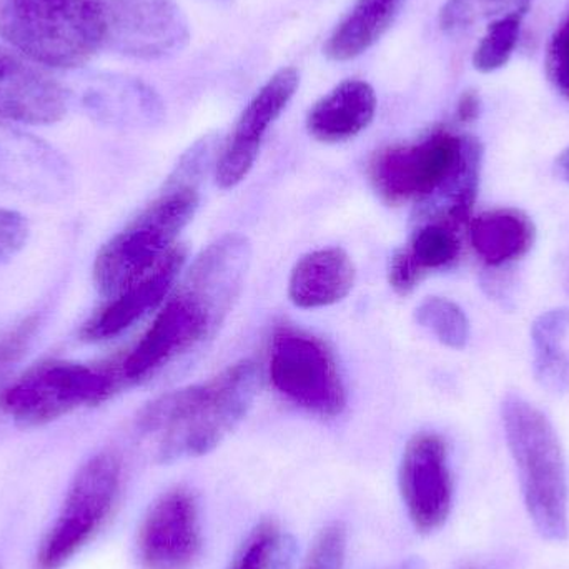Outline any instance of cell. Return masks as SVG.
I'll use <instances>...</instances> for the list:
<instances>
[{
	"label": "cell",
	"mask_w": 569,
	"mask_h": 569,
	"mask_svg": "<svg viewBox=\"0 0 569 569\" xmlns=\"http://www.w3.org/2000/svg\"><path fill=\"white\" fill-rule=\"evenodd\" d=\"M259 387L256 361H237L206 383L157 398L143 408L137 427L152 441L159 463L203 457L242 423Z\"/></svg>",
	"instance_id": "6da1fadb"
},
{
	"label": "cell",
	"mask_w": 569,
	"mask_h": 569,
	"mask_svg": "<svg viewBox=\"0 0 569 569\" xmlns=\"http://www.w3.org/2000/svg\"><path fill=\"white\" fill-rule=\"evenodd\" d=\"M505 435L520 478L525 507L548 541L568 537V481L563 448L550 418L520 395L501 405Z\"/></svg>",
	"instance_id": "7a4b0ae2"
},
{
	"label": "cell",
	"mask_w": 569,
	"mask_h": 569,
	"mask_svg": "<svg viewBox=\"0 0 569 569\" xmlns=\"http://www.w3.org/2000/svg\"><path fill=\"white\" fill-rule=\"evenodd\" d=\"M199 203L196 187L186 183L153 200L97 253V290L110 300L149 277L169 256L180 232L192 222Z\"/></svg>",
	"instance_id": "3957f363"
},
{
	"label": "cell",
	"mask_w": 569,
	"mask_h": 569,
	"mask_svg": "<svg viewBox=\"0 0 569 569\" xmlns=\"http://www.w3.org/2000/svg\"><path fill=\"white\" fill-rule=\"evenodd\" d=\"M122 387L120 361L86 365L47 360L3 388L0 410L20 427H42L80 408L97 407Z\"/></svg>",
	"instance_id": "277c9868"
},
{
	"label": "cell",
	"mask_w": 569,
	"mask_h": 569,
	"mask_svg": "<svg viewBox=\"0 0 569 569\" xmlns=\"http://www.w3.org/2000/svg\"><path fill=\"white\" fill-rule=\"evenodd\" d=\"M0 37L40 67L79 69L102 50L76 0H0Z\"/></svg>",
	"instance_id": "5b68a950"
},
{
	"label": "cell",
	"mask_w": 569,
	"mask_h": 569,
	"mask_svg": "<svg viewBox=\"0 0 569 569\" xmlns=\"http://www.w3.org/2000/svg\"><path fill=\"white\" fill-rule=\"evenodd\" d=\"M230 311L202 288L183 280L139 343L120 360L123 385L150 380L163 367L212 338Z\"/></svg>",
	"instance_id": "8992f818"
},
{
	"label": "cell",
	"mask_w": 569,
	"mask_h": 569,
	"mask_svg": "<svg viewBox=\"0 0 569 569\" xmlns=\"http://www.w3.org/2000/svg\"><path fill=\"white\" fill-rule=\"evenodd\" d=\"M102 49L133 59L159 60L182 52L189 20L176 0H76Z\"/></svg>",
	"instance_id": "52a82bcc"
},
{
	"label": "cell",
	"mask_w": 569,
	"mask_h": 569,
	"mask_svg": "<svg viewBox=\"0 0 569 569\" xmlns=\"http://www.w3.org/2000/svg\"><path fill=\"white\" fill-rule=\"evenodd\" d=\"M122 461L100 451L77 471L56 523L37 553V569H60L102 530L119 500Z\"/></svg>",
	"instance_id": "ba28073f"
},
{
	"label": "cell",
	"mask_w": 569,
	"mask_h": 569,
	"mask_svg": "<svg viewBox=\"0 0 569 569\" xmlns=\"http://www.w3.org/2000/svg\"><path fill=\"white\" fill-rule=\"evenodd\" d=\"M477 140L438 129L420 142L387 147L375 153L368 167L371 186L390 206H418L447 186Z\"/></svg>",
	"instance_id": "9c48e42d"
},
{
	"label": "cell",
	"mask_w": 569,
	"mask_h": 569,
	"mask_svg": "<svg viewBox=\"0 0 569 569\" xmlns=\"http://www.w3.org/2000/svg\"><path fill=\"white\" fill-rule=\"evenodd\" d=\"M270 380L287 400L320 418L338 417L347 405L333 353L323 341L291 327L273 333Z\"/></svg>",
	"instance_id": "30bf717a"
},
{
	"label": "cell",
	"mask_w": 569,
	"mask_h": 569,
	"mask_svg": "<svg viewBox=\"0 0 569 569\" xmlns=\"http://www.w3.org/2000/svg\"><path fill=\"white\" fill-rule=\"evenodd\" d=\"M401 500L418 533L430 535L447 523L453 507V475L448 447L437 433H418L401 457Z\"/></svg>",
	"instance_id": "8fae6325"
},
{
	"label": "cell",
	"mask_w": 569,
	"mask_h": 569,
	"mask_svg": "<svg viewBox=\"0 0 569 569\" xmlns=\"http://www.w3.org/2000/svg\"><path fill=\"white\" fill-rule=\"evenodd\" d=\"M203 535L196 493L176 487L160 495L143 517L137 551L146 569H189L202 553Z\"/></svg>",
	"instance_id": "7c38bea8"
},
{
	"label": "cell",
	"mask_w": 569,
	"mask_h": 569,
	"mask_svg": "<svg viewBox=\"0 0 569 569\" xmlns=\"http://www.w3.org/2000/svg\"><path fill=\"white\" fill-rule=\"evenodd\" d=\"M0 187L52 202L69 192L72 176L52 146L0 120Z\"/></svg>",
	"instance_id": "4fadbf2b"
},
{
	"label": "cell",
	"mask_w": 569,
	"mask_h": 569,
	"mask_svg": "<svg viewBox=\"0 0 569 569\" xmlns=\"http://www.w3.org/2000/svg\"><path fill=\"white\" fill-rule=\"evenodd\" d=\"M298 86V70L284 67L253 97L240 116L222 156L217 160L216 179L219 187L233 189L249 176L256 166L267 130L282 116Z\"/></svg>",
	"instance_id": "5bb4252c"
},
{
	"label": "cell",
	"mask_w": 569,
	"mask_h": 569,
	"mask_svg": "<svg viewBox=\"0 0 569 569\" xmlns=\"http://www.w3.org/2000/svg\"><path fill=\"white\" fill-rule=\"evenodd\" d=\"M69 89L12 47L0 43V120L50 126L66 117Z\"/></svg>",
	"instance_id": "9a60e30c"
},
{
	"label": "cell",
	"mask_w": 569,
	"mask_h": 569,
	"mask_svg": "<svg viewBox=\"0 0 569 569\" xmlns=\"http://www.w3.org/2000/svg\"><path fill=\"white\" fill-rule=\"evenodd\" d=\"M186 250L173 247L160 266L123 293L110 298L106 307L100 308L93 317L80 328L83 341H103L129 330L143 315L162 303L186 263Z\"/></svg>",
	"instance_id": "2e32d148"
},
{
	"label": "cell",
	"mask_w": 569,
	"mask_h": 569,
	"mask_svg": "<svg viewBox=\"0 0 569 569\" xmlns=\"http://www.w3.org/2000/svg\"><path fill=\"white\" fill-rule=\"evenodd\" d=\"M375 112L373 87L363 80H345L315 103L307 117L308 133L318 142H347L370 126Z\"/></svg>",
	"instance_id": "e0dca14e"
},
{
	"label": "cell",
	"mask_w": 569,
	"mask_h": 569,
	"mask_svg": "<svg viewBox=\"0 0 569 569\" xmlns=\"http://www.w3.org/2000/svg\"><path fill=\"white\" fill-rule=\"evenodd\" d=\"M357 279L350 256L338 247L315 250L298 260L288 282V297L298 308H323L343 300Z\"/></svg>",
	"instance_id": "ac0fdd59"
},
{
	"label": "cell",
	"mask_w": 569,
	"mask_h": 569,
	"mask_svg": "<svg viewBox=\"0 0 569 569\" xmlns=\"http://www.w3.org/2000/svg\"><path fill=\"white\" fill-rule=\"evenodd\" d=\"M471 246L487 266L501 267L520 260L537 242L533 220L518 209L481 213L471 222Z\"/></svg>",
	"instance_id": "d6986e66"
},
{
	"label": "cell",
	"mask_w": 569,
	"mask_h": 569,
	"mask_svg": "<svg viewBox=\"0 0 569 569\" xmlns=\"http://www.w3.org/2000/svg\"><path fill=\"white\" fill-rule=\"evenodd\" d=\"M407 0H357L325 46L328 59L347 62L375 46L390 29Z\"/></svg>",
	"instance_id": "ffe728a7"
},
{
	"label": "cell",
	"mask_w": 569,
	"mask_h": 569,
	"mask_svg": "<svg viewBox=\"0 0 569 569\" xmlns=\"http://www.w3.org/2000/svg\"><path fill=\"white\" fill-rule=\"evenodd\" d=\"M69 92L79 96L90 117L107 123L136 122L152 107V92L142 83L106 73L86 77L79 92L70 89Z\"/></svg>",
	"instance_id": "44dd1931"
},
{
	"label": "cell",
	"mask_w": 569,
	"mask_h": 569,
	"mask_svg": "<svg viewBox=\"0 0 569 569\" xmlns=\"http://www.w3.org/2000/svg\"><path fill=\"white\" fill-rule=\"evenodd\" d=\"M569 330V310L555 308L531 325L535 348V375L545 390L555 395L569 391V357L563 348Z\"/></svg>",
	"instance_id": "7402d4cb"
},
{
	"label": "cell",
	"mask_w": 569,
	"mask_h": 569,
	"mask_svg": "<svg viewBox=\"0 0 569 569\" xmlns=\"http://www.w3.org/2000/svg\"><path fill=\"white\" fill-rule=\"evenodd\" d=\"M460 227L441 219L418 220L405 252L421 276L453 266L461 253Z\"/></svg>",
	"instance_id": "603a6c76"
},
{
	"label": "cell",
	"mask_w": 569,
	"mask_h": 569,
	"mask_svg": "<svg viewBox=\"0 0 569 569\" xmlns=\"http://www.w3.org/2000/svg\"><path fill=\"white\" fill-rule=\"evenodd\" d=\"M293 540L276 520H263L247 535L226 569H288Z\"/></svg>",
	"instance_id": "cb8c5ba5"
},
{
	"label": "cell",
	"mask_w": 569,
	"mask_h": 569,
	"mask_svg": "<svg viewBox=\"0 0 569 569\" xmlns=\"http://www.w3.org/2000/svg\"><path fill=\"white\" fill-rule=\"evenodd\" d=\"M527 10L528 6H521L488 26L487 33L475 50L473 66L478 72L491 73L507 66L520 40Z\"/></svg>",
	"instance_id": "d4e9b609"
},
{
	"label": "cell",
	"mask_w": 569,
	"mask_h": 569,
	"mask_svg": "<svg viewBox=\"0 0 569 569\" xmlns=\"http://www.w3.org/2000/svg\"><path fill=\"white\" fill-rule=\"evenodd\" d=\"M415 318L445 347L461 350L470 340V321L455 301L430 297L418 305Z\"/></svg>",
	"instance_id": "484cf974"
},
{
	"label": "cell",
	"mask_w": 569,
	"mask_h": 569,
	"mask_svg": "<svg viewBox=\"0 0 569 569\" xmlns=\"http://www.w3.org/2000/svg\"><path fill=\"white\" fill-rule=\"evenodd\" d=\"M517 0H448L440 12L443 32L458 33L490 17L500 16Z\"/></svg>",
	"instance_id": "4316f807"
},
{
	"label": "cell",
	"mask_w": 569,
	"mask_h": 569,
	"mask_svg": "<svg viewBox=\"0 0 569 569\" xmlns=\"http://www.w3.org/2000/svg\"><path fill=\"white\" fill-rule=\"evenodd\" d=\"M347 528L341 521L327 525L315 538L300 569H345Z\"/></svg>",
	"instance_id": "83f0119b"
},
{
	"label": "cell",
	"mask_w": 569,
	"mask_h": 569,
	"mask_svg": "<svg viewBox=\"0 0 569 569\" xmlns=\"http://www.w3.org/2000/svg\"><path fill=\"white\" fill-rule=\"evenodd\" d=\"M39 315H29L9 330L0 333V375L9 370L13 363H17L26 355L30 345H32L33 337L39 331Z\"/></svg>",
	"instance_id": "f1b7e54d"
},
{
	"label": "cell",
	"mask_w": 569,
	"mask_h": 569,
	"mask_svg": "<svg viewBox=\"0 0 569 569\" xmlns=\"http://www.w3.org/2000/svg\"><path fill=\"white\" fill-rule=\"evenodd\" d=\"M545 63L548 79L569 100V16L551 36Z\"/></svg>",
	"instance_id": "f546056e"
},
{
	"label": "cell",
	"mask_w": 569,
	"mask_h": 569,
	"mask_svg": "<svg viewBox=\"0 0 569 569\" xmlns=\"http://www.w3.org/2000/svg\"><path fill=\"white\" fill-rule=\"evenodd\" d=\"M29 223L16 210L0 209V263L9 262L26 247Z\"/></svg>",
	"instance_id": "4dcf8cb0"
},
{
	"label": "cell",
	"mask_w": 569,
	"mask_h": 569,
	"mask_svg": "<svg viewBox=\"0 0 569 569\" xmlns=\"http://www.w3.org/2000/svg\"><path fill=\"white\" fill-rule=\"evenodd\" d=\"M423 280V276L418 272L417 267L411 262L403 247L398 249L391 256L390 267H388V282L397 293L408 295L417 288V284Z\"/></svg>",
	"instance_id": "1f68e13d"
},
{
	"label": "cell",
	"mask_w": 569,
	"mask_h": 569,
	"mask_svg": "<svg viewBox=\"0 0 569 569\" xmlns=\"http://www.w3.org/2000/svg\"><path fill=\"white\" fill-rule=\"evenodd\" d=\"M481 100L477 90H465L457 106V119L461 123H471L480 117Z\"/></svg>",
	"instance_id": "d6a6232c"
},
{
	"label": "cell",
	"mask_w": 569,
	"mask_h": 569,
	"mask_svg": "<svg viewBox=\"0 0 569 569\" xmlns=\"http://www.w3.org/2000/svg\"><path fill=\"white\" fill-rule=\"evenodd\" d=\"M555 169H557L558 177L569 183V147L558 156Z\"/></svg>",
	"instance_id": "836d02e7"
},
{
	"label": "cell",
	"mask_w": 569,
	"mask_h": 569,
	"mask_svg": "<svg viewBox=\"0 0 569 569\" xmlns=\"http://www.w3.org/2000/svg\"><path fill=\"white\" fill-rule=\"evenodd\" d=\"M465 569H488V568H481V567H468V568H465Z\"/></svg>",
	"instance_id": "e575fe53"
},
{
	"label": "cell",
	"mask_w": 569,
	"mask_h": 569,
	"mask_svg": "<svg viewBox=\"0 0 569 569\" xmlns=\"http://www.w3.org/2000/svg\"><path fill=\"white\" fill-rule=\"evenodd\" d=\"M530 3V0H523V6H528Z\"/></svg>",
	"instance_id": "d590c367"
}]
</instances>
